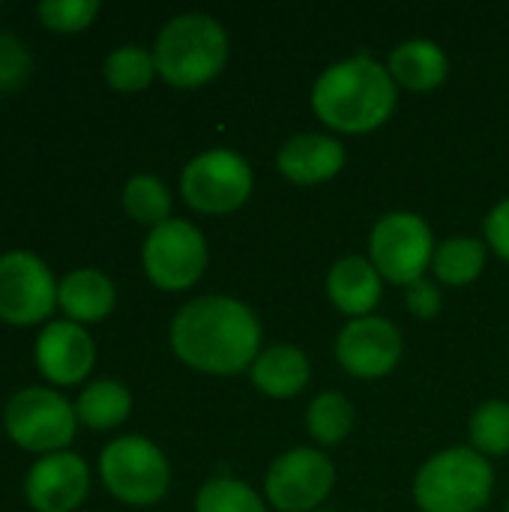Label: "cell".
I'll return each mask as SVG.
<instances>
[{
  "instance_id": "1",
  "label": "cell",
  "mask_w": 509,
  "mask_h": 512,
  "mask_svg": "<svg viewBox=\"0 0 509 512\" xmlns=\"http://www.w3.org/2000/svg\"><path fill=\"white\" fill-rule=\"evenodd\" d=\"M171 348L198 372L237 375L261 354V324L234 297H198L171 321Z\"/></svg>"
},
{
  "instance_id": "2",
  "label": "cell",
  "mask_w": 509,
  "mask_h": 512,
  "mask_svg": "<svg viewBox=\"0 0 509 512\" xmlns=\"http://www.w3.org/2000/svg\"><path fill=\"white\" fill-rule=\"evenodd\" d=\"M312 108L330 129L348 135L372 132L387 123L396 108V81L372 54H357L318 75Z\"/></svg>"
},
{
  "instance_id": "3",
  "label": "cell",
  "mask_w": 509,
  "mask_h": 512,
  "mask_svg": "<svg viewBox=\"0 0 509 512\" xmlns=\"http://www.w3.org/2000/svg\"><path fill=\"white\" fill-rule=\"evenodd\" d=\"M156 72L174 87H201L213 81L228 60L225 27L201 12L171 18L156 36Z\"/></svg>"
},
{
  "instance_id": "4",
  "label": "cell",
  "mask_w": 509,
  "mask_h": 512,
  "mask_svg": "<svg viewBox=\"0 0 509 512\" xmlns=\"http://www.w3.org/2000/svg\"><path fill=\"white\" fill-rule=\"evenodd\" d=\"M495 489V471L486 456L453 447L432 456L417 480L414 501L423 512H480Z\"/></svg>"
},
{
  "instance_id": "5",
  "label": "cell",
  "mask_w": 509,
  "mask_h": 512,
  "mask_svg": "<svg viewBox=\"0 0 509 512\" xmlns=\"http://www.w3.org/2000/svg\"><path fill=\"white\" fill-rule=\"evenodd\" d=\"M102 480L114 498L132 507L156 504L171 486L168 459L156 444L138 435H126L111 441L99 459Z\"/></svg>"
},
{
  "instance_id": "6",
  "label": "cell",
  "mask_w": 509,
  "mask_h": 512,
  "mask_svg": "<svg viewBox=\"0 0 509 512\" xmlns=\"http://www.w3.org/2000/svg\"><path fill=\"white\" fill-rule=\"evenodd\" d=\"M369 255L381 279L408 288L432 267V228L417 213H387L369 237Z\"/></svg>"
},
{
  "instance_id": "7",
  "label": "cell",
  "mask_w": 509,
  "mask_h": 512,
  "mask_svg": "<svg viewBox=\"0 0 509 512\" xmlns=\"http://www.w3.org/2000/svg\"><path fill=\"white\" fill-rule=\"evenodd\" d=\"M180 189L198 213H234L252 195V168L234 150H207L183 168Z\"/></svg>"
},
{
  "instance_id": "8",
  "label": "cell",
  "mask_w": 509,
  "mask_h": 512,
  "mask_svg": "<svg viewBox=\"0 0 509 512\" xmlns=\"http://www.w3.org/2000/svg\"><path fill=\"white\" fill-rule=\"evenodd\" d=\"M75 408L48 387H27L6 405V432L33 453H60L75 435Z\"/></svg>"
},
{
  "instance_id": "9",
  "label": "cell",
  "mask_w": 509,
  "mask_h": 512,
  "mask_svg": "<svg viewBox=\"0 0 509 512\" xmlns=\"http://www.w3.org/2000/svg\"><path fill=\"white\" fill-rule=\"evenodd\" d=\"M207 267L204 234L186 219H168L156 225L144 243V270L162 291L192 288Z\"/></svg>"
},
{
  "instance_id": "10",
  "label": "cell",
  "mask_w": 509,
  "mask_h": 512,
  "mask_svg": "<svg viewBox=\"0 0 509 512\" xmlns=\"http://www.w3.org/2000/svg\"><path fill=\"white\" fill-rule=\"evenodd\" d=\"M333 462L309 447L279 456L267 471V501L282 512H315L333 492Z\"/></svg>"
},
{
  "instance_id": "11",
  "label": "cell",
  "mask_w": 509,
  "mask_h": 512,
  "mask_svg": "<svg viewBox=\"0 0 509 512\" xmlns=\"http://www.w3.org/2000/svg\"><path fill=\"white\" fill-rule=\"evenodd\" d=\"M57 282L33 252L0 255V318L9 324H36L54 312Z\"/></svg>"
},
{
  "instance_id": "12",
  "label": "cell",
  "mask_w": 509,
  "mask_h": 512,
  "mask_svg": "<svg viewBox=\"0 0 509 512\" xmlns=\"http://www.w3.org/2000/svg\"><path fill=\"white\" fill-rule=\"evenodd\" d=\"M336 357L354 378H381L402 357V333L387 318H354L336 339Z\"/></svg>"
},
{
  "instance_id": "13",
  "label": "cell",
  "mask_w": 509,
  "mask_h": 512,
  "mask_svg": "<svg viewBox=\"0 0 509 512\" xmlns=\"http://www.w3.org/2000/svg\"><path fill=\"white\" fill-rule=\"evenodd\" d=\"M90 489V471L75 453H51L42 456L24 483L30 507L39 512H72Z\"/></svg>"
},
{
  "instance_id": "14",
  "label": "cell",
  "mask_w": 509,
  "mask_h": 512,
  "mask_svg": "<svg viewBox=\"0 0 509 512\" xmlns=\"http://www.w3.org/2000/svg\"><path fill=\"white\" fill-rule=\"evenodd\" d=\"M93 339L75 321H51L36 339V366L54 384H78L93 369Z\"/></svg>"
},
{
  "instance_id": "15",
  "label": "cell",
  "mask_w": 509,
  "mask_h": 512,
  "mask_svg": "<svg viewBox=\"0 0 509 512\" xmlns=\"http://www.w3.org/2000/svg\"><path fill=\"white\" fill-rule=\"evenodd\" d=\"M279 174L297 186H315L336 177L345 165V147L321 132H303L282 144L276 156Z\"/></svg>"
},
{
  "instance_id": "16",
  "label": "cell",
  "mask_w": 509,
  "mask_h": 512,
  "mask_svg": "<svg viewBox=\"0 0 509 512\" xmlns=\"http://www.w3.org/2000/svg\"><path fill=\"white\" fill-rule=\"evenodd\" d=\"M327 294L339 312L351 318H369V312L381 300V273L372 261L348 255L333 264L327 276Z\"/></svg>"
},
{
  "instance_id": "17",
  "label": "cell",
  "mask_w": 509,
  "mask_h": 512,
  "mask_svg": "<svg viewBox=\"0 0 509 512\" xmlns=\"http://www.w3.org/2000/svg\"><path fill=\"white\" fill-rule=\"evenodd\" d=\"M309 375V357L294 345H273L252 363V384L273 399L297 396L309 384Z\"/></svg>"
},
{
  "instance_id": "18",
  "label": "cell",
  "mask_w": 509,
  "mask_h": 512,
  "mask_svg": "<svg viewBox=\"0 0 509 512\" xmlns=\"http://www.w3.org/2000/svg\"><path fill=\"white\" fill-rule=\"evenodd\" d=\"M387 69L396 84L426 93V90H435L447 78L450 63H447V54L441 51V45H435L429 39H408L390 51Z\"/></svg>"
},
{
  "instance_id": "19",
  "label": "cell",
  "mask_w": 509,
  "mask_h": 512,
  "mask_svg": "<svg viewBox=\"0 0 509 512\" xmlns=\"http://www.w3.org/2000/svg\"><path fill=\"white\" fill-rule=\"evenodd\" d=\"M114 300H117L114 285L99 270H72L57 285V303L75 324L102 321L114 309Z\"/></svg>"
},
{
  "instance_id": "20",
  "label": "cell",
  "mask_w": 509,
  "mask_h": 512,
  "mask_svg": "<svg viewBox=\"0 0 509 512\" xmlns=\"http://www.w3.org/2000/svg\"><path fill=\"white\" fill-rule=\"evenodd\" d=\"M132 411V396L120 381H96L90 384L75 405V417L90 429H114Z\"/></svg>"
},
{
  "instance_id": "21",
  "label": "cell",
  "mask_w": 509,
  "mask_h": 512,
  "mask_svg": "<svg viewBox=\"0 0 509 512\" xmlns=\"http://www.w3.org/2000/svg\"><path fill=\"white\" fill-rule=\"evenodd\" d=\"M486 267V246L477 237H450L435 249L432 270L444 285H471Z\"/></svg>"
},
{
  "instance_id": "22",
  "label": "cell",
  "mask_w": 509,
  "mask_h": 512,
  "mask_svg": "<svg viewBox=\"0 0 509 512\" xmlns=\"http://www.w3.org/2000/svg\"><path fill=\"white\" fill-rule=\"evenodd\" d=\"M306 429L318 444L333 447V444H339V441H345L351 435V429H354V405L342 393H321L306 411Z\"/></svg>"
},
{
  "instance_id": "23",
  "label": "cell",
  "mask_w": 509,
  "mask_h": 512,
  "mask_svg": "<svg viewBox=\"0 0 509 512\" xmlns=\"http://www.w3.org/2000/svg\"><path fill=\"white\" fill-rule=\"evenodd\" d=\"M156 75V57L141 45H120L105 60V78L120 93L144 90Z\"/></svg>"
},
{
  "instance_id": "24",
  "label": "cell",
  "mask_w": 509,
  "mask_h": 512,
  "mask_svg": "<svg viewBox=\"0 0 509 512\" xmlns=\"http://www.w3.org/2000/svg\"><path fill=\"white\" fill-rule=\"evenodd\" d=\"M123 207L132 219L156 228V225L168 222V216H171V192L159 177L138 174L123 189Z\"/></svg>"
},
{
  "instance_id": "25",
  "label": "cell",
  "mask_w": 509,
  "mask_h": 512,
  "mask_svg": "<svg viewBox=\"0 0 509 512\" xmlns=\"http://www.w3.org/2000/svg\"><path fill=\"white\" fill-rule=\"evenodd\" d=\"M195 512H267V507L246 483L231 477H216L201 486Z\"/></svg>"
},
{
  "instance_id": "26",
  "label": "cell",
  "mask_w": 509,
  "mask_h": 512,
  "mask_svg": "<svg viewBox=\"0 0 509 512\" xmlns=\"http://www.w3.org/2000/svg\"><path fill=\"white\" fill-rule=\"evenodd\" d=\"M471 441L480 456H507L509 453V402H486L471 420Z\"/></svg>"
},
{
  "instance_id": "27",
  "label": "cell",
  "mask_w": 509,
  "mask_h": 512,
  "mask_svg": "<svg viewBox=\"0 0 509 512\" xmlns=\"http://www.w3.org/2000/svg\"><path fill=\"white\" fill-rule=\"evenodd\" d=\"M99 12V0H45L36 6V15L45 21V27L60 33L84 30Z\"/></svg>"
},
{
  "instance_id": "28",
  "label": "cell",
  "mask_w": 509,
  "mask_h": 512,
  "mask_svg": "<svg viewBox=\"0 0 509 512\" xmlns=\"http://www.w3.org/2000/svg\"><path fill=\"white\" fill-rule=\"evenodd\" d=\"M30 69H33V57L24 48V42L9 33H0V96L21 87Z\"/></svg>"
},
{
  "instance_id": "29",
  "label": "cell",
  "mask_w": 509,
  "mask_h": 512,
  "mask_svg": "<svg viewBox=\"0 0 509 512\" xmlns=\"http://www.w3.org/2000/svg\"><path fill=\"white\" fill-rule=\"evenodd\" d=\"M405 303L417 318H435L441 312V291L429 279H417L405 288Z\"/></svg>"
},
{
  "instance_id": "30",
  "label": "cell",
  "mask_w": 509,
  "mask_h": 512,
  "mask_svg": "<svg viewBox=\"0 0 509 512\" xmlns=\"http://www.w3.org/2000/svg\"><path fill=\"white\" fill-rule=\"evenodd\" d=\"M486 240L492 243V249L509 261V198H504L486 219Z\"/></svg>"
},
{
  "instance_id": "31",
  "label": "cell",
  "mask_w": 509,
  "mask_h": 512,
  "mask_svg": "<svg viewBox=\"0 0 509 512\" xmlns=\"http://www.w3.org/2000/svg\"><path fill=\"white\" fill-rule=\"evenodd\" d=\"M315 512H330V510H315Z\"/></svg>"
},
{
  "instance_id": "32",
  "label": "cell",
  "mask_w": 509,
  "mask_h": 512,
  "mask_svg": "<svg viewBox=\"0 0 509 512\" xmlns=\"http://www.w3.org/2000/svg\"><path fill=\"white\" fill-rule=\"evenodd\" d=\"M507 512H509V504H507Z\"/></svg>"
}]
</instances>
